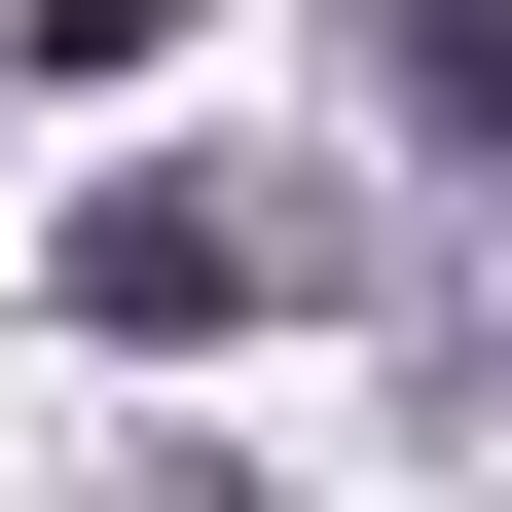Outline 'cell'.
Returning <instances> with one entry per match:
<instances>
[{
	"mask_svg": "<svg viewBox=\"0 0 512 512\" xmlns=\"http://www.w3.org/2000/svg\"><path fill=\"white\" fill-rule=\"evenodd\" d=\"M110 512H256V476H183V439H147V476H110Z\"/></svg>",
	"mask_w": 512,
	"mask_h": 512,
	"instance_id": "cell-4",
	"label": "cell"
},
{
	"mask_svg": "<svg viewBox=\"0 0 512 512\" xmlns=\"http://www.w3.org/2000/svg\"><path fill=\"white\" fill-rule=\"evenodd\" d=\"M330 183L293 147H147V183H74V330H293V293H330Z\"/></svg>",
	"mask_w": 512,
	"mask_h": 512,
	"instance_id": "cell-1",
	"label": "cell"
},
{
	"mask_svg": "<svg viewBox=\"0 0 512 512\" xmlns=\"http://www.w3.org/2000/svg\"><path fill=\"white\" fill-rule=\"evenodd\" d=\"M330 37H366V110H403L439 183H512V0H330Z\"/></svg>",
	"mask_w": 512,
	"mask_h": 512,
	"instance_id": "cell-2",
	"label": "cell"
},
{
	"mask_svg": "<svg viewBox=\"0 0 512 512\" xmlns=\"http://www.w3.org/2000/svg\"><path fill=\"white\" fill-rule=\"evenodd\" d=\"M0 37H37V74H147V37H183V0H0Z\"/></svg>",
	"mask_w": 512,
	"mask_h": 512,
	"instance_id": "cell-3",
	"label": "cell"
}]
</instances>
